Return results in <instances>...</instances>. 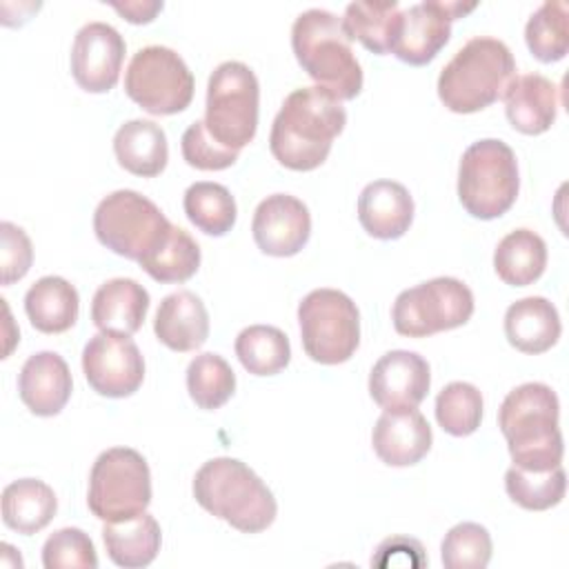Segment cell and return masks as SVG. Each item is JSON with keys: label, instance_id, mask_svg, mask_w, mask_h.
Segmentation results:
<instances>
[{"label": "cell", "instance_id": "obj_8", "mask_svg": "<svg viewBox=\"0 0 569 569\" xmlns=\"http://www.w3.org/2000/svg\"><path fill=\"white\" fill-rule=\"evenodd\" d=\"M151 471L142 453L129 447L102 451L89 473V511L104 522H120L147 511Z\"/></svg>", "mask_w": 569, "mask_h": 569}, {"label": "cell", "instance_id": "obj_36", "mask_svg": "<svg viewBox=\"0 0 569 569\" xmlns=\"http://www.w3.org/2000/svg\"><path fill=\"white\" fill-rule=\"evenodd\" d=\"M505 489L522 509L545 511L565 498L567 476L562 465L547 471H529L511 465L505 473Z\"/></svg>", "mask_w": 569, "mask_h": 569}, {"label": "cell", "instance_id": "obj_40", "mask_svg": "<svg viewBox=\"0 0 569 569\" xmlns=\"http://www.w3.org/2000/svg\"><path fill=\"white\" fill-rule=\"evenodd\" d=\"M180 147H182L184 162L200 171H222L231 167L240 153L216 142L207 131L204 120H196L184 129Z\"/></svg>", "mask_w": 569, "mask_h": 569}, {"label": "cell", "instance_id": "obj_7", "mask_svg": "<svg viewBox=\"0 0 569 569\" xmlns=\"http://www.w3.org/2000/svg\"><path fill=\"white\" fill-rule=\"evenodd\" d=\"M260 84L256 73L238 60H227L213 69L207 84L204 127L216 142L240 151L258 129Z\"/></svg>", "mask_w": 569, "mask_h": 569}, {"label": "cell", "instance_id": "obj_31", "mask_svg": "<svg viewBox=\"0 0 569 569\" xmlns=\"http://www.w3.org/2000/svg\"><path fill=\"white\" fill-rule=\"evenodd\" d=\"M236 356L253 376H273L291 360L289 338L271 325H251L236 338Z\"/></svg>", "mask_w": 569, "mask_h": 569}, {"label": "cell", "instance_id": "obj_29", "mask_svg": "<svg viewBox=\"0 0 569 569\" xmlns=\"http://www.w3.org/2000/svg\"><path fill=\"white\" fill-rule=\"evenodd\" d=\"M547 267V244L531 229L507 233L493 251V269L505 284L527 287L536 282Z\"/></svg>", "mask_w": 569, "mask_h": 569}, {"label": "cell", "instance_id": "obj_27", "mask_svg": "<svg viewBox=\"0 0 569 569\" xmlns=\"http://www.w3.org/2000/svg\"><path fill=\"white\" fill-rule=\"evenodd\" d=\"M24 311L29 322L42 333H62L78 320L80 298L71 282L60 276L36 280L24 293Z\"/></svg>", "mask_w": 569, "mask_h": 569}, {"label": "cell", "instance_id": "obj_39", "mask_svg": "<svg viewBox=\"0 0 569 569\" xmlns=\"http://www.w3.org/2000/svg\"><path fill=\"white\" fill-rule=\"evenodd\" d=\"M44 569H96L98 556L91 538L78 527H64L53 531L42 545Z\"/></svg>", "mask_w": 569, "mask_h": 569}, {"label": "cell", "instance_id": "obj_25", "mask_svg": "<svg viewBox=\"0 0 569 569\" xmlns=\"http://www.w3.org/2000/svg\"><path fill=\"white\" fill-rule=\"evenodd\" d=\"M113 153L122 169L133 176L153 178L164 171L169 160L167 136L153 120H129L113 136Z\"/></svg>", "mask_w": 569, "mask_h": 569}, {"label": "cell", "instance_id": "obj_6", "mask_svg": "<svg viewBox=\"0 0 569 569\" xmlns=\"http://www.w3.org/2000/svg\"><path fill=\"white\" fill-rule=\"evenodd\" d=\"M520 189L513 149L496 138L469 144L458 167V200L465 211L480 220L507 213Z\"/></svg>", "mask_w": 569, "mask_h": 569}, {"label": "cell", "instance_id": "obj_30", "mask_svg": "<svg viewBox=\"0 0 569 569\" xmlns=\"http://www.w3.org/2000/svg\"><path fill=\"white\" fill-rule=\"evenodd\" d=\"M342 27L349 40H358L365 49L385 56L393 49L398 36L400 7L396 0L351 2L345 9Z\"/></svg>", "mask_w": 569, "mask_h": 569}, {"label": "cell", "instance_id": "obj_2", "mask_svg": "<svg viewBox=\"0 0 569 569\" xmlns=\"http://www.w3.org/2000/svg\"><path fill=\"white\" fill-rule=\"evenodd\" d=\"M558 416V396L545 382H525L505 396L498 427L516 467L547 471L562 465L565 445Z\"/></svg>", "mask_w": 569, "mask_h": 569}, {"label": "cell", "instance_id": "obj_43", "mask_svg": "<svg viewBox=\"0 0 569 569\" xmlns=\"http://www.w3.org/2000/svg\"><path fill=\"white\" fill-rule=\"evenodd\" d=\"M118 13H122L133 24H144L156 18V13L162 9V2H113L111 4Z\"/></svg>", "mask_w": 569, "mask_h": 569}, {"label": "cell", "instance_id": "obj_14", "mask_svg": "<svg viewBox=\"0 0 569 569\" xmlns=\"http://www.w3.org/2000/svg\"><path fill=\"white\" fill-rule=\"evenodd\" d=\"M476 2L427 0L400 11V27L391 53L413 67L431 62L449 42L451 22L471 13Z\"/></svg>", "mask_w": 569, "mask_h": 569}, {"label": "cell", "instance_id": "obj_34", "mask_svg": "<svg viewBox=\"0 0 569 569\" xmlns=\"http://www.w3.org/2000/svg\"><path fill=\"white\" fill-rule=\"evenodd\" d=\"M525 42L540 62H558L569 51V7L560 0L545 2L527 20Z\"/></svg>", "mask_w": 569, "mask_h": 569}, {"label": "cell", "instance_id": "obj_10", "mask_svg": "<svg viewBox=\"0 0 569 569\" xmlns=\"http://www.w3.org/2000/svg\"><path fill=\"white\" fill-rule=\"evenodd\" d=\"M305 353L320 365L347 362L360 345L356 302L338 289H313L298 305Z\"/></svg>", "mask_w": 569, "mask_h": 569}, {"label": "cell", "instance_id": "obj_32", "mask_svg": "<svg viewBox=\"0 0 569 569\" xmlns=\"http://www.w3.org/2000/svg\"><path fill=\"white\" fill-rule=\"evenodd\" d=\"M189 222L207 236H224L236 224V200L224 184L193 182L182 200Z\"/></svg>", "mask_w": 569, "mask_h": 569}, {"label": "cell", "instance_id": "obj_17", "mask_svg": "<svg viewBox=\"0 0 569 569\" xmlns=\"http://www.w3.org/2000/svg\"><path fill=\"white\" fill-rule=\"evenodd\" d=\"M429 362L407 349L387 351L369 373V393L385 411L416 409L429 391Z\"/></svg>", "mask_w": 569, "mask_h": 569}, {"label": "cell", "instance_id": "obj_41", "mask_svg": "<svg viewBox=\"0 0 569 569\" xmlns=\"http://www.w3.org/2000/svg\"><path fill=\"white\" fill-rule=\"evenodd\" d=\"M33 262L31 240L18 224L4 220L0 222V280L2 284H13L24 278Z\"/></svg>", "mask_w": 569, "mask_h": 569}, {"label": "cell", "instance_id": "obj_24", "mask_svg": "<svg viewBox=\"0 0 569 569\" xmlns=\"http://www.w3.org/2000/svg\"><path fill=\"white\" fill-rule=\"evenodd\" d=\"M562 325L558 309L542 296L516 300L505 311V336L522 353H545L560 338Z\"/></svg>", "mask_w": 569, "mask_h": 569}, {"label": "cell", "instance_id": "obj_28", "mask_svg": "<svg viewBox=\"0 0 569 569\" xmlns=\"http://www.w3.org/2000/svg\"><path fill=\"white\" fill-rule=\"evenodd\" d=\"M2 522L24 536L44 529L58 509L53 489L38 478H20L2 489Z\"/></svg>", "mask_w": 569, "mask_h": 569}, {"label": "cell", "instance_id": "obj_38", "mask_svg": "<svg viewBox=\"0 0 569 569\" xmlns=\"http://www.w3.org/2000/svg\"><path fill=\"white\" fill-rule=\"evenodd\" d=\"M491 536L478 522H460L445 533L440 560L445 569H485L491 560Z\"/></svg>", "mask_w": 569, "mask_h": 569}, {"label": "cell", "instance_id": "obj_11", "mask_svg": "<svg viewBox=\"0 0 569 569\" xmlns=\"http://www.w3.org/2000/svg\"><path fill=\"white\" fill-rule=\"evenodd\" d=\"M471 313V289L458 278L440 276L400 291L391 309V320L400 336L427 338L465 325Z\"/></svg>", "mask_w": 569, "mask_h": 569}, {"label": "cell", "instance_id": "obj_21", "mask_svg": "<svg viewBox=\"0 0 569 569\" xmlns=\"http://www.w3.org/2000/svg\"><path fill=\"white\" fill-rule=\"evenodd\" d=\"M505 113L511 127L527 136L551 129L558 113V89L542 73L516 76L505 96Z\"/></svg>", "mask_w": 569, "mask_h": 569}, {"label": "cell", "instance_id": "obj_23", "mask_svg": "<svg viewBox=\"0 0 569 569\" xmlns=\"http://www.w3.org/2000/svg\"><path fill=\"white\" fill-rule=\"evenodd\" d=\"M149 311V291L133 278L102 282L91 300V320L100 331L133 336Z\"/></svg>", "mask_w": 569, "mask_h": 569}, {"label": "cell", "instance_id": "obj_35", "mask_svg": "<svg viewBox=\"0 0 569 569\" xmlns=\"http://www.w3.org/2000/svg\"><path fill=\"white\" fill-rule=\"evenodd\" d=\"M187 389L191 400L207 411L220 409L236 391V373L218 353H198L187 367Z\"/></svg>", "mask_w": 569, "mask_h": 569}, {"label": "cell", "instance_id": "obj_26", "mask_svg": "<svg viewBox=\"0 0 569 569\" xmlns=\"http://www.w3.org/2000/svg\"><path fill=\"white\" fill-rule=\"evenodd\" d=\"M102 540L113 565L124 569H140L156 560L162 533L158 520L142 511L120 522H104Z\"/></svg>", "mask_w": 569, "mask_h": 569}, {"label": "cell", "instance_id": "obj_15", "mask_svg": "<svg viewBox=\"0 0 569 569\" xmlns=\"http://www.w3.org/2000/svg\"><path fill=\"white\" fill-rule=\"evenodd\" d=\"M124 40L107 22L84 24L71 47V73L80 89L104 93L116 87L124 60Z\"/></svg>", "mask_w": 569, "mask_h": 569}, {"label": "cell", "instance_id": "obj_13", "mask_svg": "<svg viewBox=\"0 0 569 569\" xmlns=\"http://www.w3.org/2000/svg\"><path fill=\"white\" fill-rule=\"evenodd\" d=\"M82 371L96 393L127 398L144 380V358L129 336L100 331L82 349Z\"/></svg>", "mask_w": 569, "mask_h": 569}, {"label": "cell", "instance_id": "obj_4", "mask_svg": "<svg viewBox=\"0 0 569 569\" xmlns=\"http://www.w3.org/2000/svg\"><path fill=\"white\" fill-rule=\"evenodd\" d=\"M291 49L302 71L338 100H353L362 91L360 62L342 18L336 13L327 9L302 11L291 27Z\"/></svg>", "mask_w": 569, "mask_h": 569}, {"label": "cell", "instance_id": "obj_42", "mask_svg": "<svg viewBox=\"0 0 569 569\" xmlns=\"http://www.w3.org/2000/svg\"><path fill=\"white\" fill-rule=\"evenodd\" d=\"M393 565H409V567H425V549L418 540L407 536H393L378 545L376 553L371 556V567H393Z\"/></svg>", "mask_w": 569, "mask_h": 569}, {"label": "cell", "instance_id": "obj_1", "mask_svg": "<svg viewBox=\"0 0 569 569\" xmlns=\"http://www.w3.org/2000/svg\"><path fill=\"white\" fill-rule=\"evenodd\" d=\"M347 124L342 100L322 87L293 89L269 133V149L273 158L291 171H311L320 167Z\"/></svg>", "mask_w": 569, "mask_h": 569}, {"label": "cell", "instance_id": "obj_12", "mask_svg": "<svg viewBox=\"0 0 569 569\" xmlns=\"http://www.w3.org/2000/svg\"><path fill=\"white\" fill-rule=\"evenodd\" d=\"M193 76L187 62L169 47L138 49L124 73L127 96L151 116H173L193 100Z\"/></svg>", "mask_w": 569, "mask_h": 569}, {"label": "cell", "instance_id": "obj_37", "mask_svg": "<svg viewBox=\"0 0 569 569\" xmlns=\"http://www.w3.org/2000/svg\"><path fill=\"white\" fill-rule=\"evenodd\" d=\"M438 425L456 438L471 436L482 420V393L471 382H449L436 398Z\"/></svg>", "mask_w": 569, "mask_h": 569}, {"label": "cell", "instance_id": "obj_22", "mask_svg": "<svg viewBox=\"0 0 569 569\" xmlns=\"http://www.w3.org/2000/svg\"><path fill=\"white\" fill-rule=\"evenodd\" d=\"M156 338L171 351H196L209 338V313L193 291H173L162 298L156 320Z\"/></svg>", "mask_w": 569, "mask_h": 569}, {"label": "cell", "instance_id": "obj_33", "mask_svg": "<svg viewBox=\"0 0 569 569\" xmlns=\"http://www.w3.org/2000/svg\"><path fill=\"white\" fill-rule=\"evenodd\" d=\"M156 282H184L200 267L198 242L180 227H171L167 238L138 262Z\"/></svg>", "mask_w": 569, "mask_h": 569}, {"label": "cell", "instance_id": "obj_20", "mask_svg": "<svg viewBox=\"0 0 569 569\" xmlns=\"http://www.w3.org/2000/svg\"><path fill=\"white\" fill-rule=\"evenodd\" d=\"M358 220L378 240H396L413 220V198L396 180H373L358 196Z\"/></svg>", "mask_w": 569, "mask_h": 569}, {"label": "cell", "instance_id": "obj_3", "mask_svg": "<svg viewBox=\"0 0 569 569\" xmlns=\"http://www.w3.org/2000/svg\"><path fill=\"white\" fill-rule=\"evenodd\" d=\"M193 498L211 516L242 533L264 531L278 513L271 489L236 458H211L193 478Z\"/></svg>", "mask_w": 569, "mask_h": 569}, {"label": "cell", "instance_id": "obj_18", "mask_svg": "<svg viewBox=\"0 0 569 569\" xmlns=\"http://www.w3.org/2000/svg\"><path fill=\"white\" fill-rule=\"evenodd\" d=\"M433 442L431 427L418 409L385 411L371 431L376 456L389 467H411L420 462Z\"/></svg>", "mask_w": 569, "mask_h": 569}, {"label": "cell", "instance_id": "obj_16", "mask_svg": "<svg viewBox=\"0 0 569 569\" xmlns=\"http://www.w3.org/2000/svg\"><path fill=\"white\" fill-rule=\"evenodd\" d=\"M251 233L267 256H296L311 236V216L302 200L289 193L267 196L253 211Z\"/></svg>", "mask_w": 569, "mask_h": 569}, {"label": "cell", "instance_id": "obj_5", "mask_svg": "<svg viewBox=\"0 0 569 569\" xmlns=\"http://www.w3.org/2000/svg\"><path fill=\"white\" fill-rule=\"evenodd\" d=\"M516 78L509 47L489 36L467 40L438 76V98L453 113H476L502 100Z\"/></svg>", "mask_w": 569, "mask_h": 569}, {"label": "cell", "instance_id": "obj_9", "mask_svg": "<svg viewBox=\"0 0 569 569\" xmlns=\"http://www.w3.org/2000/svg\"><path fill=\"white\" fill-rule=\"evenodd\" d=\"M171 227L156 202L131 189L109 193L93 211V231L100 244L136 262L160 247Z\"/></svg>", "mask_w": 569, "mask_h": 569}, {"label": "cell", "instance_id": "obj_19", "mask_svg": "<svg viewBox=\"0 0 569 569\" xmlns=\"http://www.w3.org/2000/svg\"><path fill=\"white\" fill-rule=\"evenodd\" d=\"M71 371L56 351H38L18 373V393L24 407L42 418L58 416L71 396Z\"/></svg>", "mask_w": 569, "mask_h": 569}]
</instances>
